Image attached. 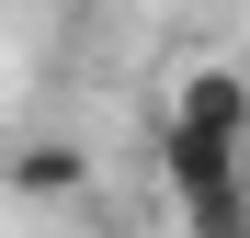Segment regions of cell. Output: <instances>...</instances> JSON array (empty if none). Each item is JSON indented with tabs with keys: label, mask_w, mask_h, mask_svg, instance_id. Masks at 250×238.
Here are the masks:
<instances>
[{
	"label": "cell",
	"mask_w": 250,
	"mask_h": 238,
	"mask_svg": "<svg viewBox=\"0 0 250 238\" xmlns=\"http://www.w3.org/2000/svg\"><path fill=\"white\" fill-rule=\"evenodd\" d=\"M171 136H216V147H239V136H250V79H239V68H182Z\"/></svg>",
	"instance_id": "cell-1"
},
{
	"label": "cell",
	"mask_w": 250,
	"mask_h": 238,
	"mask_svg": "<svg viewBox=\"0 0 250 238\" xmlns=\"http://www.w3.org/2000/svg\"><path fill=\"white\" fill-rule=\"evenodd\" d=\"M0 182H23V193H46V204H68V193L91 182V159H80L68 136H46V147H12V159H0Z\"/></svg>",
	"instance_id": "cell-2"
}]
</instances>
